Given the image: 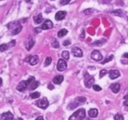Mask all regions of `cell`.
I'll use <instances>...</instances> for the list:
<instances>
[{
	"label": "cell",
	"instance_id": "cell-34",
	"mask_svg": "<svg viewBox=\"0 0 128 120\" xmlns=\"http://www.w3.org/2000/svg\"><path fill=\"white\" fill-rule=\"evenodd\" d=\"M125 101H124V105L126 106H128V96H126L124 97Z\"/></svg>",
	"mask_w": 128,
	"mask_h": 120
},
{
	"label": "cell",
	"instance_id": "cell-29",
	"mask_svg": "<svg viewBox=\"0 0 128 120\" xmlns=\"http://www.w3.org/2000/svg\"><path fill=\"white\" fill-rule=\"evenodd\" d=\"M114 120H124V116L120 114H117L114 115Z\"/></svg>",
	"mask_w": 128,
	"mask_h": 120
},
{
	"label": "cell",
	"instance_id": "cell-23",
	"mask_svg": "<svg viewBox=\"0 0 128 120\" xmlns=\"http://www.w3.org/2000/svg\"><path fill=\"white\" fill-rule=\"evenodd\" d=\"M10 48V47L9 44H2L0 45V52H5L6 50H7L8 49Z\"/></svg>",
	"mask_w": 128,
	"mask_h": 120
},
{
	"label": "cell",
	"instance_id": "cell-6",
	"mask_svg": "<svg viewBox=\"0 0 128 120\" xmlns=\"http://www.w3.org/2000/svg\"><path fill=\"white\" fill-rule=\"evenodd\" d=\"M36 105L39 108H42V109H46L49 105V102L46 97H43L42 99H39L36 102Z\"/></svg>",
	"mask_w": 128,
	"mask_h": 120
},
{
	"label": "cell",
	"instance_id": "cell-32",
	"mask_svg": "<svg viewBox=\"0 0 128 120\" xmlns=\"http://www.w3.org/2000/svg\"><path fill=\"white\" fill-rule=\"evenodd\" d=\"M113 55H112V56H110L108 58H106V59L105 60H104V61H103L102 63V64H104V63H108V62H109V61H112V59H113Z\"/></svg>",
	"mask_w": 128,
	"mask_h": 120
},
{
	"label": "cell",
	"instance_id": "cell-39",
	"mask_svg": "<svg viewBox=\"0 0 128 120\" xmlns=\"http://www.w3.org/2000/svg\"><path fill=\"white\" fill-rule=\"evenodd\" d=\"M41 30H42V29H40V28H36V31H37V32H41Z\"/></svg>",
	"mask_w": 128,
	"mask_h": 120
},
{
	"label": "cell",
	"instance_id": "cell-27",
	"mask_svg": "<svg viewBox=\"0 0 128 120\" xmlns=\"http://www.w3.org/2000/svg\"><path fill=\"white\" fill-rule=\"evenodd\" d=\"M52 46L54 48H56V49H57V48H59V42H58V41H57V40H54V41H53V42L52 43Z\"/></svg>",
	"mask_w": 128,
	"mask_h": 120
},
{
	"label": "cell",
	"instance_id": "cell-40",
	"mask_svg": "<svg viewBox=\"0 0 128 120\" xmlns=\"http://www.w3.org/2000/svg\"><path fill=\"white\" fill-rule=\"evenodd\" d=\"M2 79L0 78V86L2 85Z\"/></svg>",
	"mask_w": 128,
	"mask_h": 120
},
{
	"label": "cell",
	"instance_id": "cell-7",
	"mask_svg": "<svg viewBox=\"0 0 128 120\" xmlns=\"http://www.w3.org/2000/svg\"><path fill=\"white\" fill-rule=\"evenodd\" d=\"M25 61L28 63L30 65L34 66L36 65V64L39 62V57L37 55H34V56H30L28 58H26Z\"/></svg>",
	"mask_w": 128,
	"mask_h": 120
},
{
	"label": "cell",
	"instance_id": "cell-33",
	"mask_svg": "<svg viewBox=\"0 0 128 120\" xmlns=\"http://www.w3.org/2000/svg\"><path fill=\"white\" fill-rule=\"evenodd\" d=\"M70 0H61L60 2V5H67L68 3H70Z\"/></svg>",
	"mask_w": 128,
	"mask_h": 120
},
{
	"label": "cell",
	"instance_id": "cell-4",
	"mask_svg": "<svg viewBox=\"0 0 128 120\" xmlns=\"http://www.w3.org/2000/svg\"><path fill=\"white\" fill-rule=\"evenodd\" d=\"M86 97H77L76 99H75V100L73 102H72L71 103H70V105H68V109H74V108H76L77 106H78L79 105H82V104L86 102Z\"/></svg>",
	"mask_w": 128,
	"mask_h": 120
},
{
	"label": "cell",
	"instance_id": "cell-24",
	"mask_svg": "<svg viewBox=\"0 0 128 120\" xmlns=\"http://www.w3.org/2000/svg\"><path fill=\"white\" fill-rule=\"evenodd\" d=\"M40 96H41V94L39 92H33L30 94V97L32 99H36V98L40 97Z\"/></svg>",
	"mask_w": 128,
	"mask_h": 120
},
{
	"label": "cell",
	"instance_id": "cell-42",
	"mask_svg": "<svg viewBox=\"0 0 128 120\" xmlns=\"http://www.w3.org/2000/svg\"><path fill=\"white\" fill-rule=\"evenodd\" d=\"M31 0H26V2H30Z\"/></svg>",
	"mask_w": 128,
	"mask_h": 120
},
{
	"label": "cell",
	"instance_id": "cell-41",
	"mask_svg": "<svg viewBox=\"0 0 128 120\" xmlns=\"http://www.w3.org/2000/svg\"><path fill=\"white\" fill-rule=\"evenodd\" d=\"M16 120H23V119H21V118H18Z\"/></svg>",
	"mask_w": 128,
	"mask_h": 120
},
{
	"label": "cell",
	"instance_id": "cell-14",
	"mask_svg": "<svg viewBox=\"0 0 128 120\" xmlns=\"http://www.w3.org/2000/svg\"><path fill=\"white\" fill-rule=\"evenodd\" d=\"M66 16V12L65 11H59L57 12L56 14L55 18L57 21H60V20H63Z\"/></svg>",
	"mask_w": 128,
	"mask_h": 120
},
{
	"label": "cell",
	"instance_id": "cell-36",
	"mask_svg": "<svg viewBox=\"0 0 128 120\" xmlns=\"http://www.w3.org/2000/svg\"><path fill=\"white\" fill-rule=\"evenodd\" d=\"M48 88H49V89H50V90H52V89H54V86H53L52 84H49V85H48Z\"/></svg>",
	"mask_w": 128,
	"mask_h": 120
},
{
	"label": "cell",
	"instance_id": "cell-38",
	"mask_svg": "<svg viewBox=\"0 0 128 120\" xmlns=\"http://www.w3.org/2000/svg\"><path fill=\"white\" fill-rule=\"evenodd\" d=\"M123 57L124 58H127V59H128V53L124 54L123 55Z\"/></svg>",
	"mask_w": 128,
	"mask_h": 120
},
{
	"label": "cell",
	"instance_id": "cell-8",
	"mask_svg": "<svg viewBox=\"0 0 128 120\" xmlns=\"http://www.w3.org/2000/svg\"><path fill=\"white\" fill-rule=\"evenodd\" d=\"M67 68V63L64 59H60L57 62V68L59 71H63Z\"/></svg>",
	"mask_w": 128,
	"mask_h": 120
},
{
	"label": "cell",
	"instance_id": "cell-12",
	"mask_svg": "<svg viewBox=\"0 0 128 120\" xmlns=\"http://www.w3.org/2000/svg\"><path fill=\"white\" fill-rule=\"evenodd\" d=\"M53 26H54V25H53L52 21H50L49 20H46L44 22L43 24L42 25V26H41V29L42 30H48V29H51L53 28Z\"/></svg>",
	"mask_w": 128,
	"mask_h": 120
},
{
	"label": "cell",
	"instance_id": "cell-19",
	"mask_svg": "<svg viewBox=\"0 0 128 120\" xmlns=\"http://www.w3.org/2000/svg\"><path fill=\"white\" fill-rule=\"evenodd\" d=\"M35 44V41L33 39H30V40L28 41V42L26 44V49H27L28 50H30V49H32V47H34Z\"/></svg>",
	"mask_w": 128,
	"mask_h": 120
},
{
	"label": "cell",
	"instance_id": "cell-16",
	"mask_svg": "<svg viewBox=\"0 0 128 120\" xmlns=\"http://www.w3.org/2000/svg\"><path fill=\"white\" fill-rule=\"evenodd\" d=\"M64 80V77L62 76H57L53 79V82L56 85H60Z\"/></svg>",
	"mask_w": 128,
	"mask_h": 120
},
{
	"label": "cell",
	"instance_id": "cell-37",
	"mask_svg": "<svg viewBox=\"0 0 128 120\" xmlns=\"http://www.w3.org/2000/svg\"><path fill=\"white\" fill-rule=\"evenodd\" d=\"M36 120H44V118L42 116H39V117L36 119Z\"/></svg>",
	"mask_w": 128,
	"mask_h": 120
},
{
	"label": "cell",
	"instance_id": "cell-22",
	"mask_svg": "<svg viewBox=\"0 0 128 120\" xmlns=\"http://www.w3.org/2000/svg\"><path fill=\"white\" fill-rule=\"evenodd\" d=\"M67 34H68V31H67L66 29H62L58 32L57 36H58L59 38H62V37L65 36Z\"/></svg>",
	"mask_w": 128,
	"mask_h": 120
},
{
	"label": "cell",
	"instance_id": "cell-13",
	"mask_svg": "<svg viewBox=\"0 0 128 120\" xmlns=\"http://www.w3.org/2000/svg\"><path fill=\"white\" fill-rule=\"evenodd\" d=\"M120 76V74L117 70H111L109 72V76L112 79H116Z\"/></svg>",
	"mask_w": 128,
	"mask_h": 120
},
{
	"label": "cell",
	"instance_id": "cell-31",
	"mask_svg": "<svg viewBox=\"0 0 128 120\" xmlns=\"http://www.w3.org/2000/svg\"><path fill=\"white\" fill-rule=\"evenodd\" d=\"M93 88H94V90H95V91H98V92L100 91L101 90H102V88H101L99 85H94V86H93Z\"/></svg>",
	"mask_w": 128,
	"mask_h": 120
},
{
	"label": "cell",
	"instance_id": "cell-11",
	"mask_svg": "<svg viewBox=\"0 0 128 120\" xmlns=\"http://www.w3.org/2000/svg\"><path fill=\"white\" fill-rule=\"evenodd\" d=\"M72 54L74 56L77 57V58H80L83 56L82 51L78 47H74L72 49Z\"/></svg>",
	"mask_w": 128,
	"mask_h": 120
},
{
	"label": "cell",
	"instance_id": "cell-21",
	"mask_svg": "<svg viewBox=\"0 0 128 120\" xmlns=\"http://www.w3.org/2000/svg\"><path fill=\"white\" fill-rule=\"evenodd\" d=\"M39 85V81H34L32 83L29 85V89L31 90H33L36 89V88H38V87Z\"/></svg>",
	"mask_w": 128,
	"mask_h": 120
},
{
	"label": "cell",
	"instance_id": "cell-43",
	"mask_svg": "<svg viewBox=\"0 0 128 120\" xmlns=\"http://www.w3.org/2000/svg\"></svg>",
	"mask_w": 128,
	"mask_h": 120
},
{
	"label": "cell",
	"instance_id": "cell-9",
	"mask_svg": "<svg viewBox=\"0 0 128 120\" xmlns=\"http://www.w3.org/2000/svg\"><path fill=\"white\" fill-rule=\"evenodd\" d=\"M91 57H92V58L94 60L97 61H100V60L103 59L102 55L101 54V53L98 50H94V51H93L92 54H91Z\"/></svg>",
	"mask_w": 128,
	"mask_h": 120
},
{
	"label": "cell",
	"instance_id": "cell-15",
	"mask_svg": "<svg viewBox=\"0 0 128 120\" xmlns=\"http://www.w3.org/2000/svg\"><path fill=\"white\" fill-rule=\"evenodd\" d=\"M110 88H111V90H112L113 93L116 94V93H118L120 91V85L118 83H113L110 85Z\"/></svg>",
	"mask_w": 128,
	"mask_h": 120
},
{
	"label": "cell",
	"instance_id": "cell-10",
	"mask_svg": "<svg viewBox=\"0 0 128 120\" xmlns=\"http://www.w3.org/2000/svg\"><path fill=\"white\" fill-rule=\"evenodd\" d=\"M14 119V115L10 112H7L2 114L0 117V120H13Z\"/></svg>",
	"mask_w": 128,
	"mask_h": 120
},
{
	"label": "cell",
	"instance_id": "cell-25",
	"mask_svg": "<svg viewBox=\"0 0 128 120\" xmlns=\"http://www.w3.org/2000/svg\"><path fill=\"white\" fill-rule=\"evenodd\" d=\"M62 56L64 59H69L70 58V53L67 50H64L63 52H62Z\"/></svg>",
	"mask_w": 128,
	"mask_h": 120
},
{
	"label": "cell",
	"instance_id": "cell-28",
	"mask_svg": "<svg viewBox=\"0 0 128 120\" xmlns=\"http://www.w3.org/2000/svg\"><path fill=\"white\" fill-rule=\"evenodd\" d=\"M108 72H109L107 70H105V69H103V70H101V71L100 72V78H103V77H104L105 75L107 74Z\"/></svg>",
	"mask_w": 128,
	"mask_h": 120
},
{
	"label": "cell",
	"instance_id": "cell-2",
	"mask_svg": "<svg viewBox=\"0 0 128 120\" xmlns=\"http://www.w3.org/2000/svg\"><path fill=\"white\" fill-rule=\"evenodd\" d=\"M34 80V77H30L28 80L22 81H21V82L18 85V86H17V90H19L20 92L24 91V90L29 87V85L32 83Z\"/></svg>",
	"mask_w": 128,
	"mask_h": 120
},
{
	"label": "cell",
	"instance_id": "cell-1",
	"mask_svg": "<svg viewBox=\"0 0 128 120\" xmlns=\"http://www.w3.org/2000/svg\"><path fill=\"white\" fill-rule=\"evenodd\" d=\"M7 27L10 33L12 36L17 35L22 30V25L20 24V23L18 21L10 22L7 25Z\"/></svg>",
	"mask_w": 128,
	"mask_h": 120
},
{
	"label": "cell",
	"instance_id": "cell-3",
	"mask_svg": "<svg viewBox=\"0 0 128 120\" xmlns=\"http://www.w3.org/2000/svg\"><path fill=\"white\" fill-rule=\"evenodd\" d=\"M86 117V111L84 108L77 110L70 117L69 120H83Z\"/></svg>",
	"mask_w": 128,
	"mask_h": 120
},
{
	"label": "cell",
	"instance_id": "cell-35",
	"mask_svg": "<svg viewBox=\"0 0 128 120\" xmlns=\"http://www.w3.org/2000/svg\"><path fill=\"white\" fill-rule=\"evenodd\" d=\"M63 45L64 46H68L70 44H71V42L70 40H65V41H63Z\"/></svg>",
	"mask_w": 128,
	"mask_h": 120
},
{
	"label": "cell",
	"instance_id": "cell-5",
	"mask_svg": "<svg viewBox=\"0 0 128 120\" xmlns=\"http://www.w3.org/2000/svg\"><path fill=\"white\" fill-rule=\"evenodd\" d=\"M94 82H95V79L94 76H90L88 72H86L84 75V83L86 87L88 88H91L92 86H94Z\"/></svg>",
	"mask_w": 128,
	"mask_h": 120
},
{
	"label": "cell",
	"instance_id": "cell-26",
	"mask_svg": "<svg viewBox=\"0 0 128 120\" xmlns=\"http://www.w3.org/2000/svg\"><path fill=\"white\" fill-rule=\"evenodd\" d=\"M52 61V58L50 56L47 57L45 59V61H44V66L47 67V66L50 65V64H51Z\"/></svg>",
	"mask_w": 128,
	"mask_h": 120
},
{
	"label": "cell",
	"instance_id": "cell-18",
	"mask_svg": "<svg viewBox=\"0 0 128 120\" xmlns=\"http://www.w3.org/2000/svg\"><path fill=\"white\" fill-rule=\"evenodd\" d=\"M98 110L96 108H92L88 111V115L91 117H96L98 115Z\"/></svg>",
	"mask_w": 128,
	"mask_h": 120
},
{
	"label": "cell",
	"instance_id": "cell-20",
	"mask_svg": "<svg viewBox=\"0 0 128 120\" xmlns=\"http://www.w3.org/2000/svg\"><path fill=\"white\" fill-rule=\"evenodd\" d=\"M34 21L36 22V23H37V24H39V23H41V22L42 21V20H43V18H42V15L41 13H40V14H38L37 16L34 17Z\"/></svg>",
	"mask_w": 128,
	"mask_h": 120
},
{
	"label": "cell",
	"instance_id": "cell-17",
	"mask_svg": "<svg viewBox=\"0 0 128 120\" xmlns=\"http://www.w3.org/2000/svg\"><path fill=\"white\" fill-rule=\"evenodd\" d=\"M112 14H114L115 16H117L119 17H124L126 15V12L124 11L122 9H118L116 11H114L112 12Z\"/></svg>",
	"mask_w": 128,
	"mask_h": 120
},
{
	"label": "cell",
	"instance_id": "cell-30",
	"mask_svg": "<svg viewBox=\"0 0 128 120\" xmlns=\"http://www.w3.org/2000/svg\"><path fill=\"white\" fill-rule=\"evenodd\" d=\"M93 11H94V10L92 9H88L84 11V13L85 14H86V15H89V14H91L92 13H93Z\"/></svg>",
	"mask_w": 128,
	"mask_h": 120
}]
</instances>
